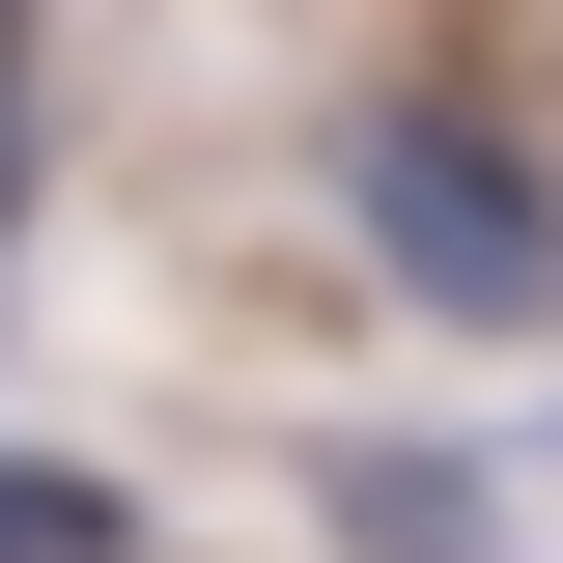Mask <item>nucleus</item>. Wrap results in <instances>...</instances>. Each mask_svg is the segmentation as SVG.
Masks as SVG:
<instances>
[{
    "mask_svg": "<svg viewBox=\"0 0 563 563\" xmlns=\"http://www.w3.org/2000/svg\"><path fill=\"white\" fill-rule=\"evenodd\" d=\"M339 225L451 310V339H536V310H563V169L507 113H451V85H366V113H339Z\"/></svg>",
    "mask_w": 563,
    "mask_h": 563,
    "instance_id": "nucleus-1",
    "label": "nucleus"
},
{
    "mask_svg": "<svg viewBox=\"0 0 563 563\" xmlns=\"http://www.w3.org/2000/svg\"><path fill=\"white\" fill-rule=\"evenodd\" d=\"M0 225H29V57H0Z\"/></svg>",
    "mask_w": 563,
    "mask_h": 563,
    "instance_id": "nucleus-3",
    "label": "nucleus"
},
{
    "mask_svg": "<svg viewBox=\"0 0 563 563\" xmlns=\"http://www.w3.org/2000/svg\"><path fill=\"white\" fill-rule=\"evenodd\" d=\"M0 563H141V507L57 479V451H0Z\"/></svg>",
    "mask_w": 563,
    "mask_h": 563,
    "instance_id": "nucleus-2",
    "label": "nucleus"
}]
</instances>
